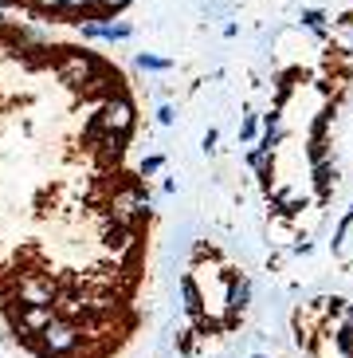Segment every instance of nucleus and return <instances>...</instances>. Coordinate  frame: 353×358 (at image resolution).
<instances>
[{"instance_id":"obj_8","label":"nucleus","mask_w":353,"mask_h":358,"mask_svg":"<svg viewBox=\"0 0 353 358\" xmlns=\"http://www.w3.org/2000/svg\"><path fill=\"white\" fill-rule=\"evenodd\" d=\"M251 299V280L248 275H228V311H243Z\"/></svg>"},{"instance_id":"obj_13","label":"nucleus","mask_w":353,"mask_h":358,"mask_svg":"<svg viewBox=\"0 0 353 358\" xmlns=\"http://www.w3.org/2000/svg\"><path fill=\"white\" fill-rule=\"evenodd\" d=\"M302 28H310L314 36H322V40H326V12L306 8V12H302Z\"/></svg>"},{"instance_id":"obj_14","label":"nucleus","mask_w":353,"mask_h":358,"mask_svg":"<svg viewBox=\"0 0 353 358\" xmlns=\"http://www.w3.org/2000/svg\"><path fill=\"white\" fill-rule=\"evenodd\" d=\"M161 169H165V158H161V154H149V158L142 162V178H153Z\"/></svg>"},{"instance_id":"obj_5","label":"nucleus","mask_w":353,"mask_h":358,"mask_svg":"<svg viewBox=\"0 0 353 358\" xmlns=\"http://www.w3.org/2000/svg\"><path fill=\"white\" fill-rule=\"evenodd\" d=\"M55 315H59V311H55V303H28L20 311V319H16V323H20V331H28V335H40V331L52 323Z\"/></svg>"},{"instance_id":"obj_4","label":"nucleus","mask_w":353,"mask_h":358,"mask_svg":"<svg viewBox=\"0 0 353 358\" xmlns=\"http://www.w3.org/2000/svg\"><path fill=\"white\" fill-rule=\"evenodd\" d=\"M79 24H83V20H79ZM83 36H87V40H110V43H118V40H130V36H134V24H130V20H114V24L87 20L83 24Z\"/></svg>"},{"instance_id":"obj_12","label":"nucleus","mask_w":353,"mask_h":358,"mask_svg":"<svg viewBox=\"0 0 353 358\" xmlns=\"http://www.w3.org/2000/svg\"><path fill=\"white\" fill-rule=\"evenodd\" d=\"M255 138H260V115H255V110H248V115H243V122H239V142H243V146H251Z\"/></svg>"},{"instance_id":"obj_3","label":"nucleus","mask_w":353,"mask_h":358,"mask_svg":"<svg viewBox=\"0 0 353 358\" xmlns=\"http://www.w3.org/2000/svg\"><path fill=\"white\" fill-rule=\"evenodd\" d=\"M40 338H43V350H47V355H71L75 343H79V327H75L71 319L55 315L52 323L40 331Z\"/></svg>"},{"instance_id":"obj_15","label":"nucleus","mask_w":353,"mask_h":358,"mask_svg":"<svg viewBox=\"0 0 353 358\" xmlns=\"http://www.w3.org/2000/svg\"><path fill=\"white\" fill-rule=\"evenodd\" d=\"M63 8H67V12H75V16H83V12L98 8V0H63Z\"/></svg>"},{"instance_id":"obj_16","label":"nucleus","mask_w":353,"mask_h":358,"mask_svg":"<svg viewBox=\"0 0 353 358\" xmlns=\"http://www.w3.org/2000/svg\"><path fill=\"white\" fill-rule=\"evenodd\" d=\"M267 162H271V154H267V150H260V146H255V150H248V166H251V169H263Z\"/></svg>"},{"instance_id":"obj_18","label":"nucleus","mask_w":353,"mask_h":358,"mask_svg":"<svg viewBox=\"0 0 353 358\" xmlns=\"http://www.w3.org/2000/svg\"><path fill=\"white\" fill-rule=\"evenodd\" d=\"M216 142H220V130H204V138H200V150H204V154H212V150H216Z\"/></svg>"},{"instance_id":"obj_17","label":"nucleus","mask_w":353,"mask_h":358,"mask_svg":"<svg viewBox=\"0 0 353 358\" xmlns=\"http://www.w3.org/2000/svg\"><path fill=\"white\" fill-rule=\"evenodd\" d=\"M157 122H161V127H173V122H176V110H173V106H157Z\"/></svg>"},{"instance_id":"obj_2","label":"nucleus","mask_w":353,"mask_h":358,"mask_svg":"<svg viewBox=\"0 0 353 358\" xmlns=\"http://www.w3.org/2000/svg\"><path fill=\"white\" fill-rule=\"evenodd\" d=\"M98 67H103V64H98L91 52H83V48H63L59 67H55V71H59V79L67 87H79V91H83V83H91Z\"/></svg>"},{"instance_id":"obj_11","label":"nucleus","mask_w":353,"mask_h":358,"mask_svg":"<svg viewBox=\"0 0 353 358\" xmlns=\"http://www.w3.org/2000/svg\"><path fill=\"white\" fill-rule=\"evenodd\" d=\"M134 64L142 67V71H169V67H173V59H161V55H153V52H137Z\"/></svg>"},{"instance_id":"obj_9","label":"nucleus","mask_w":353,"mask_h":358,"mask_svg":"<svg viewBox=\"0 0 353 358\" xmlns=\"http://www.w3.org/2000/svg\"><path fill=\"white\" fill-rule=\"evenodd\" d=\"M181 295H185V307H188V311H193V315H200L204 295H200V287H197V280H193V275H185V280H181Z\"/></svg>"},{"instance_id":"obj_10","label":"nucleus","mask_w":353,"mask_h":358,"mask_svg":"<svg viewBox=\"0 0 353 358\" xmlns=\"http://www.w3.org/2000/svg\"><path fill=\"white\" fill-rule=\"evenodd\" d=\"M333 178H338V173H333V162H326V158L314 162V181H318V189L322 193L333 189Z\"/></svg>"},{"instance_id":"obj_6","label":"nucleus","mask_w":353,"mask_h":358,"mask_svg":"<svg viewBox=\"0 0 353 358\" xmlns=\"http://www.w3.org/2000/svg\"><path fill=\"white\" fill-rule=\"evenodd\" d=\"M20 303H52V280H40V275H28L16 284Z\"/></svg>"},{"instance_id":"obj_1","label":"nucleus","mask_w":353,"mask_h":358,"mask_svg":"<svg viewBox=\"0 0 353 358\" xmlns=\"http://www.w3.org/2000/svg\"><path fill=\"white\" fill-rule=\"evenodd\" d=\"M94 122H98V130L103 134H130V127H134V103L118 91V95L103 99L98 103V110H94Z\"/></svg>"},{"instance_id":"obj_20","label":"nucleus","mask_w":353,"mask_h":358,"mask_svg":"<svg viewBox=\"0 0 353 358\" xmlns=\"http://www.w3.org/2000/svg\"><path fill=\"white\" fill-rule=\"evenodd\" d=\"M126 4H130V0H98V8L103 12H122Z\"/></svg>"},{"instance_id":"obj_7","label":"nucleus","mask_w":353,"mask_h":358,"mask_svg":"<svg viewBox=\"0 0 353 358\" xmlns=\"http://www.w3.org/2000/svg\"><path fill=\"white\" fill-rule=\"evenodd\" d=\"M333 256L338 260H353V205L338 221V229H333Z\"/></svg>"},{"instance_id":"obj_21","label":"nucleus","mask_w":353,"mask_h":358,"mask_svg":"<svg viewBox=\"0 0 353 358\" xmlns=\"http://www.w3.org/2000/svg\"><path fill=\"white\" fill-rule=\"evenodd\" d=\"M0 4H12V0H0Z\"/></svg>"},{"instance_id":"obj_19","label":"nucleus","mask_w":353,"mask_h":358,"mask_svg":"<svg viewBox=\"0 0 353 358\" xmlns=\"http://www.w3.org/2000/svg\"><path fill=\"white\" fill-rule=\"evenodd\" d=\"M31 8H40V12H59V8H63V0H31Z\"/></svg>"}]
</instances>
